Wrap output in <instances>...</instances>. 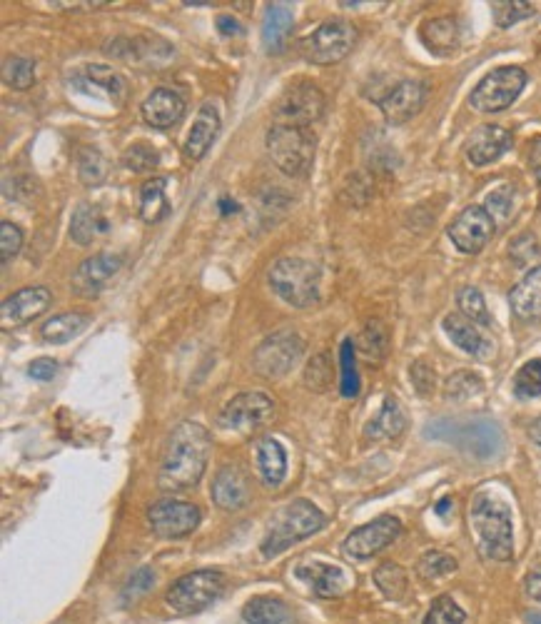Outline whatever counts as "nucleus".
Listing matches in <instances>:
<instances>
[{
    "label": "nucleus",
    "mask_w": 541,
    "mask_h": 624,
    "mask_svg": "<svg viewBox=\"0 0 541 624\" xmlns=\"http://www.w3.org/2000/svg\"><path fill=\"white\" fill-rule=\"evenodd\" d=\"M83 78H85V83L95 85V88H98L105 98L113 100V103H123L125 95H128L125 78L118 73V70L110 68V65H100V63L85 65Z\"/></svg>",
    "instance_id": "32"
},
{
    "label": "nucleus",
    "mask_w": 541,
    "mask_h": 624,
    "mask_svg": "<svg viewBox=\"0 0 541 624\" xmlns=\"http://www.w3.org/2000/svg\"><path fill=\"white\" fill-rule=\"evenodd\" d=\"M539 255V245L534 240V235H522L512 243V260L519 265V268H527L534 258Z\"/></svg>",
    "instance_id": "52"
},
{
    "label": "nucleus",
    "mask_w": 541,
    "mask_h": 624,
    "mask_svg": "<svg viewBox=\"0 0 541 624\" xmlns=\"http://www.w3.org/2000/svg\"><path fill=\"white\" fill-rule=\"evenodd\" d=\"M297 577L305 580L317 597H340L345 592V575L335 565H325V562L300 565Z\"/></svg>",
    "instance_id": "27"
},
{
    "label": "nucleus",
    "mask_w": 541,
    "mask_h": 624,
    "mask_svg": "<svg viewBox=\"0 0 541 624\" xmlns=\"http://www.w3.org/2000/svg\"><path fill=\"white\" fill-rule=\"evenodd\" d=\"M447 233L459 253L477 255L487 248L489 240L497 233V220L492 218V213L484 205H469L452 220Z\"/></svg>",
    "instance_id": "13"
},
{
    "label": "nucleus",
    "mask_w": 541,
    "mask_h": 624,
    "mask_svg": "<svg viewBox=\"0 0 541 624\" xmlns=\"http://www.w3.org/2000/svg\"><path fill=\"white\" fill-rule=\"evenodd\" d=\"M332 380V365H330V357L327 355H317L315 360L310 362V367H307L305 372V382L310 390H327V385H330Z\"/></svg>",
    "instance_id": "49"
},
{
    "label": "nucleus",
    "mask_w": 541,
    "mask_h": 624,
    "mask_svg": "<svg viewBox=\"0 0 541 624\" xmlns=\"http://www.w3.org/2000/svg\"><path fill=\"white\" fill-rule=\"evenodd\" d=\"M424 435L432 437V440L449 442V445L459 447V450L469 452V455L479 457V460H489V457L499 455L504 445L502 430L492 420H439L432 422Z\"/></svg>",
    "instance_id": "4"
},
{
    "label": "nucleus",
    "mask_w": 541,
    "mask_h": 624,
    "mask_svg": "<svg viewBox=\"0 0 541 624\" xmlns=\"http://www.w3.org/2000/svg\"><path fill=\"white\" fill-rule=\"evenodd\" d=\"M374 582H377L382 595L389 597V600H404V595H407V572L399 565H394V562L379 565L374 570Z\"/></svg>",
    "instance_id": "36"
},
{
    "label": "nucleus",
    "mask_w": 541,
    "mask_h": 624,
    "mask_svg": "<svg viewBox=\"0 0 541 624\" xmlns=\"http://www.w3.org/2000/svg\"><path fill=\"white\" fill-rule=\"evenodd\" d=\"M270 288L292 308H310L320 300V270L302 258H280L267 273Z\"/></svg>",
    "instance_id": "5"
},
{
    "label": "nucleus",
    "mask_w": 541,
    "mask_h": 624,
    "mask_svg": "<svg viewBox=\"0 0 541 624\" xmlns=\"http://www.w3.org/2000/svg\"><path fill=\"white\" fill-rule=\"evenodd\" d=\"M482 390H484L482 377L474 375V372L469 370L454 372V375H449L447 382H444V397H447L449 402L472 400V397H477Z\"/></svg>",
    "instance_id": "35"
},
{
    "label": "nucleus",
    "mask_w": 541,
    "mask_h": 624,
    "mask_svg": "<svg viewBox=\"0 0 541 624\" xmlns=\"http://www.w3.org/2000/svg\"><path fill=\"white\" fill-rule=\"evenodd\" d=\"M257 465H260L262 480H265L267 487H280L287 475L285 447L277 440H272V437H265L257 445Z\"/></svg>",
    "instance_id": "30"
},
{
    "label": "nucleus",
    "mask_w": 541,
    "mask_h": 624,
    "mask_svg": "<svg viewBox=\"0 0 541 624\" xmlns=\"http://www.w3.org/2000/svg\"><path fill=\"white\" fill-rule=\"evenodd\" d=\"M514 392L522 400H532V397L541 395V357L522 365V370L514 377Z\"/></svg>",
    "instance_id": "43"
},
{
    "label": "nucleus",
    "mask_w": 541,
    "mask_h": 624,
    "mask_svg": "<svg viewBox=\"0 0 541 624\" xmlns=\"http://www.w3.org/2000/svg\"><path fill=\"white\" fill-rule=\"evenodd\" d=\"M292 28H295V13L287 3H272L265 10V20H262V43H265L267 53L277 55L287 48Z\"/></svg>",
    "instance_id": "23"
},
{
    "label": "nucleus",
    "mask_w": 541,
    "mask_h": 624,
    "mask_svg": "<svg viewBox=\"0 0 541 624\" xmlns=\"http://www.w3.org/2000/svg\"><path fill=\"white\" fill-rule=\"evenodd\" d=\"M444 332H447L449 340H452L459 350L467 352V355L487 357L489 352H492V342L479 332V327L474 325L472 320H467L464 315H457V312L444 317Z\"/></svg>",
    "instance_id": "25"
},
{
    "label": "nucleus",
    "mask_w": 541,
    "mask_h": 624,
    "mask_svg": "<svg viewBox=\"0 0 541 624\" xmlns=\"http://www.w3.org/2000/svg\"><path fill=\"white\" fill-rule=\"evenodd\" d=\"M514 143L512 130L502 128V125H482L477 133L469 138L467 143V158L469 163L484 168V165H492L494 160L502 158Z\"/></svg>",
    "instance_id": "20"
},
{
    "label": "nucleus",
    "mask_w": 541,
    "mask_h": 624,
    "mask_svg": "<svg viewBox=\"0 0 541 624\" xmlns=\"http://www.w3.org/2000/svg\"><path fill=\"white\" fill-rule=\"evenodd\" d=\"M449 507H452V500H449V497H444V500H439V505H437V515H447Z\"/></svg>",
    "instance_id": "59"
},
{
    "label": "nucleus",
    "mask_w": 541,
    "mask_h": 624,
    "mask_svg": "<svg viewBox=\"0 0 541 624\" xmlns=\"http://www.w3.org/2000/svg\"><path fill=\"white\" fill-rule=\"evenodd\" d=\"M302 352H305V342L297 332L282 330L270 335L267 340L260 342V347L252 355V370L265 380H280L285 377L292 367L300 362Z\"/></svg>",
    "instance_id": "10"
},
{
    "label": "nucleus",
    "mask_w": 541,
    "mask_h": 624,
    "mask_svg": "<svg viewBox=\"0 0 541 624\" xmlns=\"http://www.w3.org/2000/svg\"><path fill=\"white\" fill-rule=\"evenodd\" d=\"M20 248H23V233H20V228L3 220L0 223V260L8 265L20 253Z\"/></svg>",
    "instance_id": "48"
},
{
    "label": "nucleus",
    "mask_w": 541,
    "mask_h": 624,
    "mask_svg": "<svg viewBox=\"0 0 541 624\" xmlns=\"http://www.w3.org/2000/svg\"><path fill=\"white\" fill-rule=\"evenodd\" d=\"M88 322L90 317L85 312H63V315L50 317L43 325V330H40V335H43V340L53 342V345H65L75 335H80Z\"/></svg>",
    "instance_id": "33"
},
{
    "label": "nucleus",
    "mask_w": 541,
    "mask_h": 624,
    "mask_svg": "<svg viewBox=\"0 0 541 624\" xmlns=\"http://www.w3.org/2000/svg\"><path fill=\"white\" fill-rule=\"evenodd\" d=\"M123 165L133 173H153L160 165V155L153 145L135 143L123 153Z\"/></svg>",
    "instance_id": "42"
},
{
    "label": "nucleus",
    "mask_w": 541,
    "mask_h": 624,
    "mask_svg": "<svg viewBox=\"0 0 541 624\" xmlns=\"http://www.w3.org/2000/svg\"><path fill=\"white\" fill-rule=\"evenodd\" d=\"M225 592V575L220 570H195L173 582L165 595V605L175 615L187 617L207 610Z\"/></svg>",
    "instance_id": "7"
},
{
    "label": "nucleus",
    "mask_w": 541,
    "mask_h": 624,
    "mask_svg": "<svg viewBox=\"0 0 541 624\" xmlns=\"http://www.w3.org/2000/svg\"><path fill=\"white\" fill-rule=\"evenodd\" d=\"M217 133H220V113L212 103H205L197 113L195 123H192L190 133L185 138V155L192 160H202L215 143Z\"/></svg>",
    "instance_id": "22"
},
{
    "label": "nucleus",
    "mask_w": 541,
    "mask_h": 624,
    "mask_svg": "<svg viewBox=\"0 0 541 624\" xmlns=\"http://www.w3.org/2000/svg\"><path fill=\"white\" fill-rule=\"evenodd\" d=\"M527 622L529 624H541V612H532V615H527Z\"/></svg>",
    "instance_id": "60"
},
{
    "label": "nucleus",
    "mask_w": 541,
    "mask_h": 624,
    "mask_svg": "<svg viewBox=\"0 0 541 624\" xmlns=\"http://www.w3.org/2000/svg\"><path fill=\"white\" fill-rule=\"evenodd\" d=\"M275 415V400L265 392H242L232 397L217 415V425L222 430L252 432L265 427Z\"/></svg>",
    "instance_id": "12"
},
{
    "label": "nucleus",
    "mask_w": 541,
    "mask_h": 624,
    "mask_svg": "<svg viewBox=\"0 0 541 624\" xmlns=\"http://www.w3.org/2000/svg\"><path fill=\"white\" fill-rule=\"evenodd\" d=\"M404 427H407V415H404L402 405H399L394 397H387L382 410L377 412V417H374L367 425V430H364V437L374 442L394 440V437L402 435Z\"/></svg>",
    "instance_id": "29"
},
{
    "label": "nucleus",
    "mask_w": 541,
    "mask_h": 624,
    "mask_svg": "<svg viewBox=\"0 0 541 624\" xmlns=\"http://www.w3.org/2000/svg\"><path fill=\"white\" fill-rule=\"evenodd\" d=\"M165 185H168L165 178H153L150 183L143 185V190H140V218H143L145 223L155 225L170 213Z\"/></svg>",
    "instance_id": "34"
},
{
    "label": "nucleus",
    "mask_w": 541,
    "mask_h": 624,
    "mask_svg": "<svg viewBox=\"0 0 541 624\" xmlns=\"http://www.w3.org/2000/svg\"><path fill=\"white\" fill-rule=\"evenodd\" d=\"M220 213L227 215V213H237V203L230 198H222L220 200Z\"/></svg>",
    "instance_id": "58"
},
{
    "label": "nucleus",
    "mask_w": 541,
    "mask_h": 624,
    "mask_svg": "<svg viewBox=\"0 0 541 624\" xmlns=\"http://www.w3.org/2000/svg\"><path fill=\"white\" fill-rule=\"evenodd\" d=\"M529 437H532V440L541 447V417H537V420L529 425Z\"/></svg>",
    "instance_id": "57"
},
{
    "label": "nucleus",
    "mask_w": 541,
    "mask_h": 624,
    "mask_svg": "<svg viewBox=\"0 0 541 624\" xmlns=\"http://www.w3.org/2000/svg\"><path fill=\"white\" fill-rule=\"evenodd\" d=\"M457 305H459V312H462L467 320H472L474 325H492V317H489V310H487V303H484V295L479 293L477 288H462L457 293Z\"/></svg>",
    "instance_id": "39"
},
{
    "label": "nucleus",
    "mask_w": 541,
    "mask_h": 624,
    "mask_svg": "<svg viewBox=\"0 0 541 624\" xmlns=\"http://www.w3.org/2000/svg\"><path fill=\"white\" fill-rule=\"evenodd\" d=\"M387 350H389L387 327H384V322H379V320H369L367 327H364L360 335V352L367 357V360L379 362V360H384Z\"/></svg>",
    "instance_id": "37"
},
{
    "label": "nucleus",
    "mask_w": 541,
    "mask_h": 624,
    "mask_svg": "<svg viewBox=\"0 0 541 624\" xmlns=\"http://www.w3.org/2000/svg\"><path fill=\"white\" fill-rule=\"evenodd\" d=\"M409 375H412L414 390H417L419 395L422 397L432 395L434 387H437V375H434V370L427 365V362H422V360L414 362L412 370H409Z\"/></svg>",
    "instance_id": "50"
},
{
    "label": "nucleus",
    "mask_w": 541,
    "mask_h": 624,
    "mask_svg": "<svg viewBox=\"0 0 541 624\" xmlns=\"http://www.w3.org/2000/svg\"><path fill=\"white\" fill-rule=\"evenodd\" d=\"M182 115H185V100L168 88L153 90L143 103V120L150 128H173L180 123Z\"/></svg>",
    "instance_id": "21"
},
{
    "label": "nucleus",
    "mask_w": 541,
    "mask_h": 624,
    "mask_svg": "<svg viewBox=\"0 0 541 624\" xmlns=\"http://www.w3.org/2000/svg\"><path fill=\"white\" fill-rule=\"evenodd\" d=\"M524 85H527V73L522 68H517V65L497 68L479 80L469 103L479 113H502L522 95Z\"/></svg>",
    "instance_id": "9"
},
{
    "label": "nucleus",
    "mask_w": 541,
    "mask_h": 624,
    "mask_svg": "<svg viewBox=\"0 0 541 624\" xmlns=\"http://www.w3.org/2000/svg\"><path fill=\"white\" fill-rule=\"evenodd\" d=\"M210 460V432L197 422H180L170 435L160 465L158 485L165 492H182L202 480Z\"/></svg>",
    "instance_id": "1"
},
{
    "label": "nucleus",
    "mask_w": 541,
    "mask_h": 624,
    "mask_svg": "<svg viewBox=\"0 0 541 624\" xmlns=\"http://www.w3.org/2000/svg\"><path fill=\"white\" fill-rule=\"evenodd\" d=\"M419 38L434 55H452L462 45V25L452 15H442V18L427 20L419 30Z\"/></svg>",
    "instance_id": "24"
},
{
    "label": "nucleus",
    "mask_w": 541,
    "mask_h": 624,
    "mask_svg": "<svg viewBox=\"0 0 541 624\" xmlns=\"http://www.w3.org/2000/svg\"><path fill=\"white\" fill-rule=\"evenodd\" d=\"M202 520L200 507L185 500H158L148 507L150 530L165 540L185 537L197 530Z\"/></svg>",
    "instance_id": "14"
},
{
    "label": "nucleus",
    "mask_w": 541,
    "mask_h": 624,
    "mask_svg": "<svg viewBox=\"0 0 541 624\" xmlns=\"http://www.w3.org/2000/svg\"><path fill=\"white\" fill-rule=\"evenodd\" d=\"M155 585V572L150 570V567H140V570H135L133 575H130L128 585H125V600H130V597H138V595H145V592L153 590Z\"/></svg>",
    "instance_id": "51"
},
{
    "label": "nucleus",
    "mask_w": 541,
    "mask_h": 624,
    "mask_svg": "<svg viewBox=\"0 0 541 624\" xmlns=\"http://www.w3.org/2000/svg\"><path fill=\"white\" fill-rule=\"evenodd\" d=\"M327 517L320 507H315L307 500H295L290 505L282 507L275 517H272L270 527H267V535L262 540V555L265 557H277L280 552H285L287 547L295 545V542L307 540L315 532H320L325 527Z\"/></svg>",
    "instance_id": "3"
},
{
    "label": "nucleus",
    "mask_w": 541,
    "mask_h": 624,
    "mask_svg": "<svg viewBox=\"0 0 541 624\" xmlns=\"http://www.w3.org/2000/svg\"><path fill=\"white\" fill-rule=\"evenodd\" d=\"M469 522H472L477 547L484 560L509 562L514 557V530L512 512L504 500L492 492L474 495L469 507Z\"/></svg>",
    "instance_id": "2"
},
{
    "label": "nucleus",
    "mask_w": 541,
    "mask_h": 624,
    "mask_svg": "<svg viewBox=\"0 0 541 624\" xmlns=\"http://www.w3.org/2000/svg\"><path fill=\"white\" fill-rule=\"evenodd\" d=\"M217 30H220L222 35H242V25L237 23L232 15H220V18H217Z\"/></svg>",
    "instance_id": "54"
},
{
    "label": "nucleus",
    "mask_w": 541,
    "mask_h": 624,
    "mask_svg": "<svg viewBox=\"0 0 541 624\" xmlns=\"http://www.w3.org/2000/svg\"><path fill=\"white\" fill-rule=\"evenodd\" d=\"M120 268H123V258L120 255L98 253L78 265V270L73 273V280H70V288L80 298H98L108 288L110 280L120 273Z\"/></svg>",
    "instance_id": "16"
},
{
    "label": "nucleus",
    "mask_w": 541,
    "mask_h": 624,
    "mask_svg": "<svg viewBox=\"0 0 541 624\" xmlns=\"http://www.w3.org/2000/svg\"><path fill=\"white\" fill-rule=\"evenodd\" d=\"M357 28L347 20H325L312 35L302 40V53L315 65H337L355 50Z\"/></svg>",
    "instance_id": "8"
},
{
    "label": "nucleus",
    "mask_w": 541,
    "mask_h": 624,
    "mask_svg": "<svg viewBox=\"0 0 541 624\" xmlns=\"http://www.w3.org/2000/svg\"><path fill=\"white\" fill-rule=\"evenodd\" d=\"M529 165H532V173L537 175V180L541 183V138L532 143V150H529Z\"/></svg>",
    "instance_id": "56"
},
{
    "label": "nucleus",
    "mask_w": 541,
    "mask_h": 624,
    "mask_svg": "<svg viewBox=\"0 0 541 624\" xmlns=\"http://www.w3.org/2000/svg\"><path fill=\"white\" fill-rule=\"evenodd\" d=\"M527 595L532 597V600L541 602V567H537L534 572H529L527 577Z\"/></svg>",
    "instance_id": "55"
},
{
    "label": "nucleus",
    "mask_w": 541,
    "mask_h": 624,
    "mask_svg": "<svg viewBox=\"0 0 541 624\" xmlns=\"http://www.w3.org/2000/svg\"><path fill=\"white\" fill-rule=\"evenodd\" d=\"M50 300H53V295L43 285L18 290V293L5 298L3 305H0V325H3V330H10V327H20L38 320L50 308Z\"/></svg>",
    "instance_id": "17"
},
{
    "label": "nucleus",
    "mask_w": 541,
    "mask_h": 624,
    "mask_svg": "<svg viewBox=\"0 0 541 624\" xmlns=\"http://www.w3.org/2000/svg\"><path fill=\"white\" fill-rule=\"evenodd\" d=\"M360 392V375L355 367V347L352 340H345L342 345V395L355 397Z\"/></svg>",
    "instance_id": "47"
},
{
    "label": "nucleus",
    "mask_w": 541,
    "mask_h": 624,
    "mask_svg": "<svg viewBox=\"0 0 541 624\" xmlns=\"http://www.w3.org/2000/svg\"><path fill=\"white\" fill-rule=\"evenodd\" d=\"M327 98L315 83H297L282 93L277 100L275 120L282 125H297V128H307V125L317 123L325 115Z\"/></svg>",
    "instance_id": "11"
},
{
    "label": "nucleus",
    "mask_w": 541,
    "mask_h": 624,
    "mask_svg": "<svg viewBox=\"0 0 541 624\" xmlns=\"http://www.w3.org/2000/svg\"><path fill=\"white\" fill-rule=\"evenodd\" d=\"M267 153L277 170L290 178H302L310 173L315 160V135L307 128L275 123L267 130Z\"/></svg>",
    "instance_id": "6"
},
{
    "label": "nucleus",
    "mask_w": 541,
    "mask_h": 624,
    "mask_svg": "<svg viewBox=\"0 0 541 624\" xmlns=\"http://www.w3.org/2000/svg\"><path fill=\"white\" fill-rule=\"evenodd\" d=\"M464 620H467V615H464L462 607L452 597L442 595L432 602L422 624H464Z\"/></svg>",
    "instance_id": "45"
},
{
    "label": "nucleus",
    "mask_w": 541,
    "mask_h": 624,
    "mask_svg": "<svg viewBox=\"0 0 541 624\" xmlns=\"http://www.w3.org/2000/svg\"><path fill=\"white\" fill-rule=\"evenodd\" d=\"M247 624H292L290 607L280 597H252L242 610Z\"/></svg>",
    "instance_id": "31"
},
{
    "label": "nucleus",
    "mask_w": 541,
    "mask_h": 624,
    "mask_svg": "<svg viewBox=\"0 0 541 624\" xmlns=\"http://www.w3.org/2000/svg\"><path fill=\"white\" fill-rule=\"evenodd\" d=\"M210 495L220 510L237 512L250 502V480L237 465H222L212 480Z\"/></svg>",
    "instance_id": "19"
},
{
    "label": "nucleus",
    "mask_w": 541,
    "mask_h": 624,
    "mask_svg": "<svg viewBox=\"0 0 541 624\" xmlns=\"http://www.w3.org/2000/svg\"><path fill=\"white\" fill-rule=\"evenodd\" d=\"M3 83L15 90H28L35 83V63L28 58H8L3 63Z\"/></svg>",
    "instance_id": "40"
},
{
    "label": "nucleus",
    "mask_w": 541,
    "mask_h": 624,
    "mask_svg": "<svg viewBox=\"0 0 541 624\" xmlns=\"http://www.w3.org/2000/svg\"><path fill=\"white\" fill-rule=\"evenodd\" d=\"M78 175L85 185H98L103 183L105 175H108V163L100 155V150L95 148H83L78 155Z\"/></svg>",
    "instance_id": "41"
},
{
    "label": "nucleus",
    "mask_w": 541,
    "mask_h": 624,
    "mask_svg": "<svg viewBox=\"0 0 541 624\" xmlns=\"http://www.w3.org/2000/svg\"><path fill=\"white\" fill-rule=\"evenodd\" d=\"M424 100H427V85L419 80H402L379 100V110L389 125H404L422 110Z\"/></svg>",
    "instance_id": "18"
},
{
    "label": "nucleus",
    "mask_w": 541,
    "mask_h": 624,
    "mask_svg": "<svg viewBox=\"0 0 541 624\" xmlns=\"http://www.w3.org/2000/svg\"><path fill=\"white\" fill-rule=\"evenodd\" d=\"M512 312L522 320H537L541 317V265L529 270L509 293Z\"/></svg>",
    "instance_id": "26"
},
{
    "label": "nucleus",
    "mask_w": 541,
    "mask_h": 624,
    "mask_svg": "<svg viewBox=\"0 0 541 624\" xmlns=\"http://www.w3.org/2000/svg\"><path fill=\"white\" fill-rule=\"evenodd\" d=\"M402 535V522L392 515H382L367 525L357 527L345 540V555L352 560H369L387 550L397 537Z\"/></svg>",
    "instance_id": "15"
},
{
    "label": "nucleus",
    "mask_w": 541,
    "mask_h": 624,
    "mask_svg": "<svg viewBox=\"0 0 541 624\" xmlns=\"http://www.w3.org/2000/svg\"><path fill=\"white\" fill-rule=\"evenodd\" d=\"M514 203H517V193H514V188L512 185H502V188L492 190V193L487 195L484 208H487L489 213H492V218L499 223V220L512 218Z\"/></svg>",
    "instance_id": "46"
},
{
    "label": "nucleus",
    "mask_w": 541,
    "mask_h": 624,
    "mask_svg": "<svg viewBox=\"0 0 541 624\" xmlns=\"http://www.w3.org/2000/svg\"><path fill=\"white\" fill-rule=\"evenodd\" d=\"M110 230V220L105 218L103 210L98 205H90L83 203L75 208L73 220H70V238L75 240L78 245L88 248L90 243L105 235Z\"/></svg>",
    "instance_id": "28"
},
{
    "label": "nucleus",
    "mask_w": 541,
    "mask_h": 624,
    "mask_svg": "<svg viewBox=\"0 0 541 624\" xmlns=\"http://www.w3.org/2000/svg\"><path fill=\"white\" fill-rule=\"evenodd\" d=\"M454 570H457V560H454L452 555H447V552H439V550L424 552L417 562L419 577L427 582L439 580V577H444V575H452Z\"/></svg>",
    "instance_id": "38"
},
{
    "label": "nucleus",
    "mask_w": 541,
    "mask_h": 624,
    "mask_svg": "<svg viewBox=\"0 0 541 624\" xmlns=\"http://www.w3.org/2000/svg\"><path fill=\"white\" fill-rule=\"evenodd\" d=\"M534 10L537 8L527 0H499V3H494V20H497L499 28H512L519 20L532 18Z\"/></svg>",
    "instance_id": "44"
},
{
    "label": "nucleus",
    "mask_w": 541,
    "mask_h": 624,
    "mask_svg": "<svg viewBox=\"0 0 541 624\" xmlns=\"http://www.w3.org/2000/svg\"><path fill=\"white\" fill-rule=\"evenodd\" d=\"M55 372H58V362L50 360V357H40V360H35L33 365L28 367V375L33 377V380H40V382L53 380Z\"/></svg>",
    "instance_id": "53"
}]
</instances>
